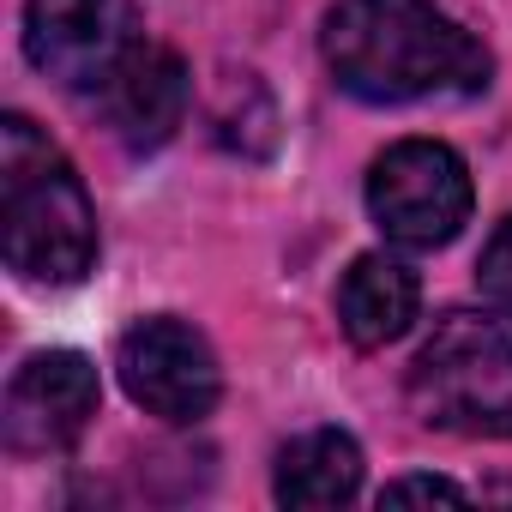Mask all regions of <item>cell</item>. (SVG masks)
<instances>
[{"label":"cell","mask_w":512,"mask_h":512,"mask_svg":"<svg viewBox=\"0 0 512 512\" xmlns=\"http://www.w3.org/2000/svg\"><path fill=\"white\" fill-rule=\"evenodd\" d=\"M320 55L338 91L356 103H428V97H482L494 55L434 0H338L320 25Z\"/></svg>","instance_id":"obj_1"},{"label":"cell","mask_w":512,"mask_h":512,"mask_svg":"<svg viewBox=\"0 0 512 512\" xmlns=\"http://www.w3.org/2000/svg\"><path fill=\"white\" fill-rule=\"evenodd\" d=\"M0 253L37 290H73L97 266V205L31 115L0 121Z\"/></svg>","instance_id":"obj_2"},{"label":"cell","mask_w":512,"mask_h":512,"mask_svg":"<svg viewBox=\"0 0 512 512\" xmlns=\"http://www.w3.org/2000/svg\"><path fill=\"white\" fill-rule=\"evenodd\" d=\"M404 392L428 428L512 440V332L506 320H482L470 308L440 314L404 374Z\"/></svg>","instance_id":"obj_3"},{"label":"cell","mask_w":512,"mask_h":512,"mask_svg":"<svg viewBox=\"0 0 512 512\" xmlns=\"http://www.w3.org/2000/svg\"><path fill=\"white\" fill-rule=\"evenodd\" d=\"M470 205H476L470 169L440 139H398L368 169V217L398 247L428 253L458 241V229L470 223Z\"/></svg>","instance_id":"obj_4"},{"label":"cell","mask_w":512,"mask_h":512,"mask_svg":"<svg viewBox=\"0 0 512 512\" xmlns=\"http://www.w3.org/2000/svg\"><path fill=\"white\" fill-rule=\"evenodd\" d=\"M115 374H121V392L169 422V428H193L217 410L223 398V368H217V350L205 344L199 326L175 320V314H151L139 320L133 332H121L115 344Z\"/></svg>","instance_id":"obj_5"},{"label":"cell","mask_w":512,"mask_h":512,"mask_svg":"<svg viewBox=\"0 0 512 512\" xmlns=\"http://www.w3.org/2000/svg\"><path fill=\"white\" fill-rule=\"evenodd\" d=\"M139 43V0H25V55L61 91H103Z\"/></svg>","instance_id":"obj_6"},{"label":"cell","mask_w":512,"mask_h":512,"mask_svg":"<svg viewBox=\"0 0 512 512\" xmlns=\"http://www.w3.org/2000/svg\"><path fill=\"white\" fill-rule=\"evenodd\" d=\"M103 404V380L79 350H37L13 368L0 398V440L13 458H55L73 452Z\"/></svg>","instance_id":"obj_7"},{"label":"cell","mask_w":512,"mask_h":512,"mask_svg":"<svg viewBox=\"0 0 512 512\" xmlns=\"http://www.w3.org/2000/svg\"><path fill=\"white\" fill-rule=\"evenodd\" d=\"M97 97H103V115H109V127H115V139H121L127 151H157V145H169L175 127L187 121L193 85H187V67H181L175 49L139 43V49L115 67V79H109Z\"/></svg>","instance_id":"obj_8"},{"label":"cell","mask_w":512,"mask_h":512,"mask_svg":"<svg viewBox=\"0 0 512 512\" xmlns=\"http://www.w3.org/2000/svg\"><path fill=\"white\" fill-rule=\"evenodd\" d=\"M422 314V284L392 253H362L338 278V326L356 350H386L398 344Z\"/></svg>","instance_id":"obj_9"},{"label":"cell","mask_w":512,"mask_h":512,"mask_svg":"<svg viewBox=\"0 0 512 512\" xmlns=\"http://www.w3.org/2000/svg\"><path fill=\"white\" fill-rule=\"evenodd\" d=\"M278 506H344L362 494V446L344 428H308L278 452Z\"/></svg>","instance_id":"obj_10"},{"label":"cell","mask_w":512,"mask_h":512,"mask_svg":"<svg viewBox=\"0 0 512 512\" xmlns=\"http://www.w3.org/2000/svg\"><path fill=\"white\" fill-rule=\"evenodd\" d=\"M476 290H482V302L512 326V217H500L494 235H488V247H482V260H476Z\"/></svg>","instance_id":"obj_11"},{"label":"cell","mask_w":512,"mask_h":512,"mask_svg":"<svg viewBox=\"0 0 512 512\" xmlns=\"http://www.w3.org/2000/svg\"><path fill=\"white\" fill-rule=\"evenodd\" d=\"M404 500H446V506H464L470 494H464L458 482H446V476H398V482L380 488V506H404Z\"/></svg>","instance_id":"obj_12"}]
</instances>
